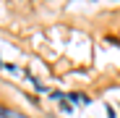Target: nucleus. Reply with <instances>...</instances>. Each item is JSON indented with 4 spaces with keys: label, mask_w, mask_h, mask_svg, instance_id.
Masks as SVG:
<instances>
[{
    "label": "nucleus",
    "mask_w": 120,
    "mask_h": 118,
    "mask_svg": "<svg viewBox=\"0 0 120 118\" xmlns=\"http://www.w3.org/2000/svg\"><path fill=\"white\" fill-rule=\"evenodd\" d=\"M0 118H26V115H21V113H16V110H5L3 105H0Z\"/></svg>",
    "instance_id": "1"
}]
</instances>
